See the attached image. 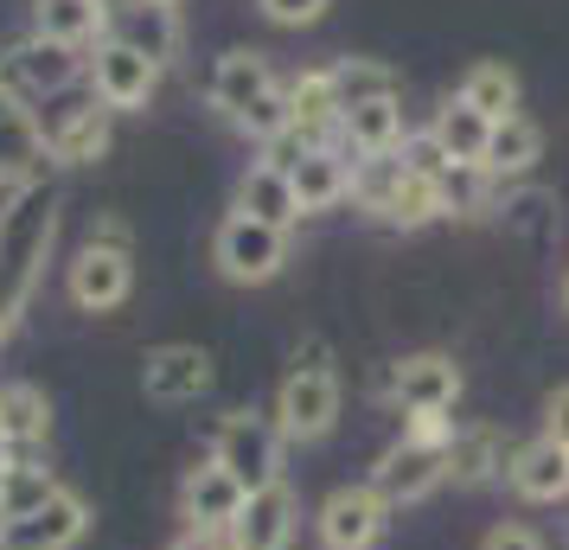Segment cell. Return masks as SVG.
I'll return each instance as SVG.
<instances>
[{
    "instance_id": "obj_1",
    "label": "cell",
    "mask_w": 569,
    "mask_h": 550,
    "mask_svg": "<svg viewBox=\"0 0 569 550\" xmlns=\"http://www.w3.org/2000/svg\"><path fill=\"white\" fill-rule=\"evenodd\" d=\"M58 206H64V192L46 173L13 186L0 206V340L27 320L32 294H39V276H46V257H52L58 237Z\"/></svg>"
},
{
    "instance_id": "obj_2",
    "label": "cell",
    "mask_w": 569,
    "mask_h": 550,
    "mask_svg": "<svg viewBox=\"0 0 569 550\" xmlns=\"http://www.w3.org/2000/svg\"><path fill=\"white\" fill-rule=\"evenodd\" d=\"M339 403H346V391H339L333 352H327V340H308L295 352L282 391H276V422H282V436L288 442H327L333 422H339Z\"/></svg>"
},
{
    "instance_id": "obj_3",
    "label": "cell",
    "mask_w": 569,
    "mask_h": 550,
    "mask_svg": "<svg viewBox=\"0 0 569 550\" xmlns=\"http://www.w3.org/2000/svg\"><path fill=\"white\" fill-rule=\"evenodd\" d=\"M282 422L262 417V410H224L211 429V461L231 473L243 493H262L282 480Z\"/></svg>"
},
{
    "instance_id": "obj_4",
    "label": "cell",
    "mask_w": 569,
    "mask_h": 550,
    "mask_svg": "<svg viewBox=\"0 0 569 550\" xmlns=\"http://www.w3.org/2000/svg\"><path fill=\"white\" fill-rule=\"evenodd\" d=\"M64 289H71V301H78L83 314H109V308H122V301H129V289H134L129 231H122V224H97V231H90V243L71 257Z\"/></svg>"
},
{
    "instance_id": "obj_5",
    "label": "cell",
    "mask_w": 569,
    "mask_h": 550,
    "mask_svg": "<svg viewBox=\"0 0 569 550\" xmlns=\"http://www.w3.org/2000/svg\"><path fill=\"white\" fill-rule=\"evenodd\" d=\"M211 262H218V276L237 282V289H262V282L282 276L288 231L262 224V218H250V211H231V218L211 231Z\"/></svg>"
},
{
    "instance_id": "obj_6",
    "label": "cell",
    "mask_w": 569,
    "mask_h": 550,
    "mask_svg": "<svg viewBox=\"0 0 569 550\" xmlns=\"http://www.w3.org/2000/svg\"><path fill=\"white\" fill-rule=\"evenodd\" d=\"M378 391L403 410V417H429V410H455L461 403V366L448 359V352H410V359H397L385 371V384Z\"/></svg>"
},
{
    "instance_id": "obj_7",
    "label": "cell",
    "mask_w": 569,
    "mask_h": 550,
    "mask_svg": "<svg viewBox=\"0 0 569 550\" xmlns=\"http://www.w3.org/2000/svg\"><path fill=\"white\" fill-rule=\"evenodd\" d=\"M390 512L397 506L371 480L365 487H333V493L320 499V544L327 550H371L390 531Z\"/></svg>"
},
{
    "instance_id": "obj_8",
    "label": "cell",
    "mask_w": 569,
    "mask_h": 550,
    "mask_svg": "<svg viewBox=\"0 0 569 550\" xmlns=\"http://www.w3.org/2000/svg\"><path fill=\"white\" fill-rule=\"evenodd\" d=\"M211 378H218V366H211L206 346H192V340H167L141 359V391H148V403H199L211 391Z\"/></svg>"
},
{
    "instance_id": "obj_9",
    "label": "cell",
    "mask_w": 569,
    "mask_h": 550,
    "mask_svg": "<svg viewBox=\"0 0 569 550\" xmlns=\"http://www.w3.org/2000/svg\"><path fill=\"white\" fill-rule=\"evenodd\" d=\"M90 90H97V103H109V109H148V97L160 90V64L103 32V46L90 58Z\"/></svg>"
},
{
    "instance_id": "obj_10",
    "label": "cell",
    "mask_w": 569,
    "mask_h": 550,
    "mask_svg": "<svg viewBox=\"0 0 569 550\" xmlns=\"http://www.w3.org/2000/svg\"><path fill=\"white\" fill-rule=\"evenodd\" d=\"M371 487L390 499V506H416V499H429L436 487H448V448H422V442H397L378 454V468H371Z\"/></svg>"
},
{
    "instance_id": "obj_11",
    "label": "cell",
    "mask_w": 569,
    "mask_h": 550,
    "mask_svg": "<svg viewBox=\"0 0 569 550\" xmlns=\"http://www.w3.org/2000/svg\"><path fill=\"white\" fill-rule=\"evenodd\" d=\"M46 122L32 116V103L20 90H7L0 83V186L13 192V186H27L46 173Z\"/></svg>"
},
{
    "instance_id": "obj_12",
    "label": "cell",
    "mask_w": 569,
    "mask_h": 550,
    "mask_svg": "<svg viewBox=\"0 0 569 550\" xmlns=\"http://www.w3.org/2000/svg\"><path fill=\"white\" fill-rule=\"evenodd\" d=\"M276 90H282V83H276V71H269V58H262V52H243V46H237V52H218V64H211V83H206L211 109H218L231 129H237V122H243L257 103H269Z\"/></svg>"
},
{
    "instance_id": "obj_13",
    "label": "cell",
    "mask_w": 569,
    "mask_h": 550,
    "mask_svg": "<svg viewBox=\"0 0 569 550\" xmlns=\"http://www.w3.org/2000/svg\"><path fill=\"white\" fill-rule=\"evenodd\" d=\"M83 531H90V499L58 487L32 519L0 524V550H71V544H83Z\"/></svg>"
},
{
    "instance_id": "obj_14",
    "label": "cell",
    "mask_w": 569,
    "mask_h": 550,
    "mask_svg": "<svg viewBox=\"0 0 569 550\" xmlns=\"http://www.w3.org/2000/svg\"><path fill=\"white\" fill-rule=\"evenodd\" d=\"M83 71L78 46H58V39H20L13 52H7V90H20V97H58V90H71Z\"/></svg>"
},
{
    "instance_id": "obj_15",
    "label": "cell",
    "mask_w": 569,
    "mask_h": 550,
    "mask_svg": "<svg viewBox=\"0 0 569 550\" xmlns=\"http://www.w3.org/2000/svg\"><path fill=\"white\" fill-rule=\"evenodd\" d=\"M243 499L250 493L206 454V461L180 480V519H186V531H231L237 512H243Z\"/></svg>"
},
{
    "instance_id": "obj_16",
    "label": "cell",
    "mask_w": 569,
    "mask_h": 550,
    "mask_svg": "<svg viewBox=\"0 0 569 550\" xmlns=\"http://www.w3.org/2000/svg\"><path fill=\"white\" fill-rule=\"evenodd\" d=\"M224 538H231V550H288L295 544V493H288V480L243 499V512H237V524Z\"/></svg>"
},
{
    "instance_id": "obj_17",
    "label": "cell",
    "mask_w": 569,
    "mask_h": 550,
    "mask_svg": "<svg viewBox=\"0 0 569 550\" xmlns=\"http://www.w3.org/2000/svg\"><path fill=\"white\" fill-rule=\"evenodd\" d=\"M109 116L116 109L109 103H78V109H64L58 122H46V154L58 160V167H90V160H103L109 148Z\"/></svg>"
},
{
    "instance_id": "obj_18",
    "label": "cell",
    "mask_w": 569,
    "mask_h": 550,
    "mask_svg": "<svg viewBox=\"0 0 569 550\" xmlns=\"http://www.w3.org/2000/svg\"><path fill=\"white\" fill-rule=\"evenodd\" d=\"M288 180H295V199H301V218L313 211H333L339 199H352V160L327 148V141H313L308 154L288 167Z\"/></svg>"
},
{
    "instance_id": "obj_19",
    "label": "cell",
    "mask_w": 569,
    "mask_h": 550,
    "mask_svg": "<svg viewBox=\"0 0 569 550\" xmlns=\"http://www.w3.org/2000/svg\"><path fill=\"white\" fill-rule=\"evenodd\" d=\"M506 480H512L518 499H531V506H557V499H569V448H557L550 436L512 448Z\"/></svg>"
},
{
    "instance_id": "obj_20",
    "label": "cell",
    "mask_w": 569,
    "mask_h": 550,
    "mask_svg": "<svg viewBox=\"0 0 569 550\" xmlns=\"http://www.w3.org/2000/svg\"><path fill=\"white\" fill-rule=\"evenodd\" d=\"M506 468H512V448H506V436H499L492 422L455 429V442H448V480H455V487H487V480H499Z\"/></svg>"
},
{
    "instance_id": "obj_21",
    "label": "cell",
    "mask_w": 569,
    "mask_h": 550,
    "mask_svg": "<svg viewBox=\"0 0 569 550\" xmlns=\"http://www.w3.org/2000/svg\"><path fill=\"white\" fill-rule=\"evenodd\" d=\"M237 211H250L262 224H301V199H295V180H288V167L276 160H257V167H243V180H237Z\"/></svg>"
},
{
    "instance_id": "obj_22",
    "label": "cell",
    "mask_w": 569,
    "mask_h": 550,
    "mask_svg": "<svg viewBox=\"0 0 569 550\" xmlns=\"http://www.w3.org/2000/svg\"><path fill=\"white\" fill-rule=\"evenodd\" d=\"M109 39H122L134 52H148L154 64H167L180 52V20H173L167 0H129L122 13H109Z\"/></svg>"
},
{
    "instance_id": "obj_23",
    "label": "cell",
    "mask_w": 569,
    "mask_h": 550,
    "mask_svg": "<svg viewBox=\"0 0 569 550\" xmlns=\"http://www.w3.org/2000/svg\"><path fill=\"white\" fill-rule=\"evenodd\" d=\"M429 134H436V148H441V154H448V167H487L492 116H480V109L467 103V97H448V103L436 109Z\"/></svg>"
},
{
    "instance_id": "obj_24",
    "label": "cell",
    "mask_w": 569,
    "mask_h": 550,
    "mask_svg": "<svg viewBox=\"0 0 569 550\" xmlns=\"http://www.w3.org/2000/svg\"><path fill=\"white\" fill-rule=\"evenodd\" d=\"M0 422H7V442H13V461H32L39 448L52 442V403L39 384H0Z\"/></svg>"
},
{
    "instance_id": "obj_25",
    "label": "cell",
    "mask_w": 569,
    "mask_h": 550,
    "mask_svg": "<svg viewBox=\"0 0 569 550\" xmlns=\"http://www.w3.org/2000/svg\"><path fill=\"white\" fill-rule=\"evenodd\" d=\"M339 134L352 141V154H397L403 141H410V129H403V97H378V103H359L346 109V122H339Z\"/></svg>"
},
{
    "instance_id": "obj_26",
    "label": "cell",
    "mask_w": 569,
    "mask_h": 550,
    "mask_svg": "<svg viewBox=\"0 0 569 550\" xmlns=\"http://www.w3.org/2000/svg\"><path fill=\"white\" fill-rule=\"evenodd\" d=\"M288 122H295V134H308V141H327L346 122L333 71H301V78L288 83Z\"/></svg>"
},
{
    "instance_id": "obj_27",
    "label": "cell",
    "mask_w": 569,
    "mask_h": 550,
    "mask_svg": "<svg viewBox=\"0 0 569 550\" xmlns=\"http://www.w3.org/2000/svg\"><path fill=\"white\" fill-rule=\"evenodd\" d=\"M543 154V129L531 116H506V122H492V141H487V180H525Z\"/></svg>"
},
{
    "instance_id": "obj_28",
    "label": "cell",
    "mask_w": 569,
    "mask_h": 550,
    "mask_svg": "<svg viewBox=\"0 0 569 550\" xmlns=\"http://www.w3.org/2000/svg\"><path fill=\"white\" fill-rule=\"evenodd\" d=\"M32 32L58 39V46H83V39L109 32V7L103 0H39L32 7Z\"/></svg>"
},
{
    "instance_id": "obj_29",
    "label": "cell",
    "mask_w": 569,
    "mask_h": 550,
    "mask_svg": "<svg viewBox=\"0 0 569 550\" xmlns=\"http://www.w3.org/2000/svg\"><path fill=\"white\" fill-rule=\"evenodd\" d=\"M455 97H467V103L480 109V116H492V122H506V116H518V71L506 58H480V64H467V78H461Z\"/></svg>"
},
{
    "instance_id": "obj_30",
    "label": "cell",
    "mask_w": 569,
    "mask_h": 550,
    "mask_svg": "<svg viewBox=\"0 0 569 550\" xmlns=\"http://www.w3.org/2000/svg\"><path fill=\"white\" fill-rule=\"evenodd\" d=\"M436 218H448L441 173H422V167H410V173H403V186L390 192L385 224H397V231H422V224H436Z\"/></svg>"
},
{
    "instance_id": "obj_31",
    "label": "cell",
    "mask_w": 569,
    "mask_h": 550,
    "mask_svg": "<svg viewBox=\"0 0 569 550\" xmlns=\"http://www.w3.org/2000/svg\"><path fill=\"white\" fill-rule=\"evenodd\" d=\"M58 493V480L39 461H13L7 468V480H0V524H20V519H32L46 499Z\"/></svg>"
},
{
    "instance_id": "obj_32",
    "label": "cell",
    "mask_w": 569,
    "mask_h": 550,
    "mask_svg": "<svg viewBox=\"0 0 569 550\" xmlns=\"http://www.w3.org/2000/svg\"><path fill=\"white\" fill-rule=\"evenodd\" d=\"M499 218H506V231H518L525 243H550L557 237V192H538V186H518V192H506V206H499Z\"/></svg>"
},
{
    "instance_id": "obj_33",
    "label": "cell",
    "mask_w": 569,
    "mask_h": 550,
    "mask_svg": "<svg viewBox=\"0 0 569 550\" xmlns=\"http://www.w3.org/2000/svg\"><path fill=\"white\" fill-rule=\"evenodd\" d=\"M403 173H410L403 148H397V154H365V160H352V199H359L371 218H385L390 192L403 186Z\"/></svg>"
},
{
    "instance_id": "obj_34",
    "label": "cell",
    "mask_w": 569,
    "mask_h": 550,
    "mask_svg": "<svg viewBox=\"0 0 569 550\" xmlns=\"http://www.w3.org/2000/svg\"><path fill=\"white\" fill-rule=\"evenodd\" d=\"M333 90H339V109L378 103V97H397V71L378 64V58H339L333 64Z\"/></svg>"
},
{
    "instance_id": "obj_35",
    "label": "cell",
    "mask_w": 569,
    "mask_h": 550,
    "mask_svg": "<svg viewBox=\"0 0 569 550\" xmlns=\"http://www.w3.org/2000/svg\"><path fill=\"white\" fill-rule=\"evenodd\" d=\"M262 20H276V27H313L333 0H257Z\"/></svg>"
},
{
    "instance_id": "obj_36",
    "label": "cell",
    "mask_w": 569,
    "mask_h": 550,
    "mask_svg": "<svg viewBox=\"0 0 569 550\" xmlns=\"http://www.w3.org/2000/svg\"><path fill=\"white\" fill-rule=\"evenodd\" d=\"M543 436L557 448H569V384H557V391L543 397Z\"/></svg>"
},
{
    "instance_id": "obj_37",
    "label": "cell",
    "mask_w": 569,
    "mask_h": 550,
    "mask_svg": "<svg viewBox=\"0 0 569 550\" xmlns=\"http://www.w3.org/2000/svg\"><path fill=\"white\" fill-rule=\"evenodd\" d=\"M480 550H543V538L531 524H492L487 538H480Z\"/></svg>"
},
{
    "instance_id": "obj_38",
    "label": "cell",
    "mask_w": 569,
    "mask_h": 550,
    "mask_svg": "<svg viewBox=\"0 0 569 550\" xmlns=\"http://www.w3.org/2000/svg\"><path fill=\"white\" fill-rule=\"evenodd\" d=\"M173 550H231V538H224V531H186Z\"/></svg>"
},
{
    "instance_id": "obj_39",
    "label": "cell",
    "mask_w": 569,
    "mask_h": 550,
    "mask_svg": "<svg viewBox=\"0 0 569 550\" xmlns=\"http://www.w3.org/2000/svg\"><path fill=\"white\" fill-rule=\"evenodd\" d=\"M0 468H13V442H7V422H0Z\"/></svg>"
},
{
    "instance_id": "obj_40",
    "label": "cell",
    "mask_w": 569,
    "mask_h": 550,
    "mask_svg": "<svg viewBox=\"0 0 569 550\" xmlns=\"http://www.w3.org/2000/svg\"><path fill=\"white\" fill-rule=\"evenodd\" d=\"M563 308H569V269H563Z\"/></svg>"
},
{
    "instance_id": "obj_41",
    "label": "cell",
    "mask_w": 569,
    "mask_h": 550,
    "mask_svg": "<svg viewBox=\"0 0 569 550\" xmlns=\"http://www.w3.org/2000/svg\"><path fill=\"white\" fill-rule=\"evenodd\" d=\"M167 7H173V0H167Z\"/></svg>"
}]
</instances>
